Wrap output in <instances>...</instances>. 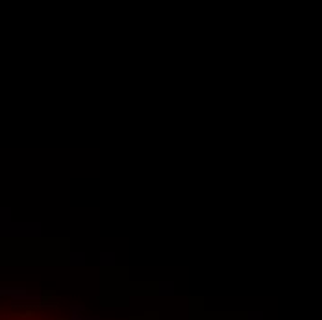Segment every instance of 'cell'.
<instances>
[{
  "label": "cell",
  "mask_w": 322,
  "mask_h": 320,
  "mask_svg": "<svg viewBox=\"0 0 322 320\" xmlns=\"http://www.w3.org/2000/svg\"><path fill=\"white\" fill-rule=\"evenodd\" d=\"M0 320H82V318L50 317V315H41V313H35V311H26V313H17V315H0Z\"/></svg>",
  "instance_id": "obj_1"
}]
</instances>
